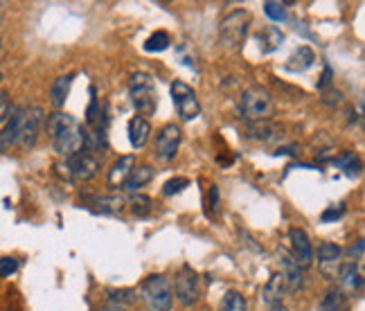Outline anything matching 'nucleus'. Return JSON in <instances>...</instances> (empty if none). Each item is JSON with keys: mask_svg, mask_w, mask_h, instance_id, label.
<instances>
[{"mask_svg": "<svg viewBox=\"0 0 365 311\" xmlns=\"http://www.w3.org/2000/svg\"><path fill=\"white\" fill-rule=\"evenodd\" d=\"M48 133L55 152L63 158L79 154L84 149V128L70 113H52L48 117Z\"/></svg>", "mask_w": 365, "mask_h": 311, "instance_id": "obj_1", "label": "nucleus"}, {"mask_svg": "<svg viewBox=\"0 0 365 311\" xmlns=\"http://www.w3.org/2000/svg\"><path fill=\"white\" fill-rule=\"evenodd\" d=\"M251 27V12L246 9H234L228 16L221 20L219 27V43L225 52H234L241 48V43L246 41Z\"/></svg>", "mask_w": 365, "mask_h": 311, "instance_id": "obj_2", "label": "nucleus"}, {"mask_svg": "<svg viewBox=\"0 0 365 311\" xmlns=\"http://www.w3.org/2000/svg\"><path fill=\"white\" fill-rule=\"evenodd\" d=\"M140 298L147 311H169L174 303V289H171L169 277L149 275L140 284Z\"/></svg>", "mask_w": 365, "mask_h": 311, "instance_id": "obj_3", "label": "nucleus"}, {"mask_svg": "<svg viewBox=\"0 0 365 311\" xmlns=\"http://www.w3.org/2000/svg\"><path fill=\"white\" fill-rule=\"evenodd\" d=\"M239 111L241 117L248 122H264V120H271L273 113H275V104L271 93L260 88V86H253L248 88L239 100Z\"/></svg>", "mask_w": 365, "mask_h": 311, "instance_id": "obj_4", "label": "nucleus"}, {"mask_svg": "<svg viewBox=\"0 0 365 311\" xmlns=\"http://www.w3.org/2000/svg\"><path fill=\"white\" fill-rule=\"evenodd\" d=\"M128 93H131V102L140 113V117L154 115L158 109V93H156V86L154 79L149 77L147 72H133L131 79H128Z\"/></svg>", "mask_w": 365, "mask_h": 311, "instance_id": "obj_5", "label": "nucleus"}, {"mask_svg": "<svg viewBox=\"0 0 365 311\" xmlns=\"http://www.w3.org/2000/svg\"><path fill=\"white\" fill-rule=\"evenodd\" d=\"M55 169L63 180L74 183V180H91V178L98 176L100 163L91 154L79 152V154H72L68 158H63L61 163L55 165Z\"/></svg>", "mask_w": 365, "mask_h": 311, "instance_id": "obj_6", "label": "nucleus"}, {"mask_svg": "<svg viewBox=\"0 0 365 311\" xmlns=\"http://www.w3.org/2000/svg\"><path fill=\"white\" fill-rule=\"evenodd\" d=\"M171 100H174V106L180 115V120L185 122H192L197 120L199 113H201V104H199V98L192 86H187L185 81L176 79L171 84Z\"/></svg>", "mask_w": 365, "mask_h": 311, "instance_id": "obj_7", "label": "nucleus"}, {"mask_svg": "<svg viewBox=\"0 0 365 311\" xmlns=\"http://www.w3.org/2000/svg\"><path fill=\"white\" fill-rule=\"evenodd\" d=\"M171 289H174L176 298L180 300V305L185 307H192L199 300V277L197 273L190 269V266H182V269L178 271L174 284H171Z\"/></svg>", "mask_w": 365, "mask_h": 311, "instance_id": "obj_8", "label": "nucleus"}, {"mask_svg": "<svg viewBox=\"0 0 365 311\" xmlns=\"http://www.w3.org/2000/svg\"><path fill=\"white\" fill-rule=\"evenodd\" d=\"M43 124V109L39 106H32V109H25V117H23V126H20V135L16 147L20 149H32L39 140V131Z\"/></svg>", "mask_w": 365, "mask_h": 311, "instance_id": "obj_9", "label": "nucleus"}, {"mask_svg": "<svg viewBox=\"0 0 365 311\" xmlns=\"http://www.w3.org/2000/svg\"><path fill=\"white\" fill-rule=\"evenodd\" d=\"M180 140H182L180 128L176 124H165L156 135V154H158V158H163V160L174 158L178 154Z\"/></svg>", "mask_w": 365, "mask_h": 311, "instance_id": "obj_10", "label": "nucleus"}, {"mask_svg": "<svg viewBox=\"0 0 365 311\" xmlns=\"http://www.w3.org/2000/svg\"><path fill=\"white\" fill-rule=\"evenodd\" d=\"M23 117H25V109H12L9 120L5 122L3 128H0V154H5L12 147H16L20 126H23Z\"/></svg>", "mask_w": 365, "mask_h": 311, "instance_id": "obj_11", "label": "nucleus"}, {"mask_svg": "<svg viewBox=\"0 0 365 311\" xmlns=\"http://www.w3.org/2000/svg\"><path fill=\"white\" fill-rule=\"evenodd\" d=\"M288 239H291V257L305 269L314 260V249H311L307 232L303 228H291L288 230Z\"/></svg>", "mask_w": 365, "mask_h": 311, "instance_id": "obj_12", "label": "nucleus"}, {"mask_svg": "<svg viewBox=\"0 0 365 311\" xmlns=\"http://www.w3.org/2000/svg\"><path fill=\"white\" fill-rule=\"evenodd\" d=\"M284 296H286L284 277H282V273H273L271 277H268V282L264 284V289H262V300H264V305L271 307V309L282 307Z\"/></svg>", "mask_w": 365, "mask_h": 311, "instance_id": "obj_13", "label": "nucleus"}, {"mask_svg": "<svg viewBox=\"0 0 365 311\" xmlns=\"http://www.w3.org/2000/svg\"><path fill=\"white\" fill-rule=\"evenodd\" d=\"M282 277H284L286 291L296 293L303 289V266H300L286 251H282Z\"/></svg>", "mask_w": 365, "mask_h": 311, "instance_id": "obj_14", "label": "nucleus"}, {"mask_svg": "<svg viewBox=\"0 0 365 311\" xmlns=\"http://www.w3.org/2000/svg\"><path fill=\"white\" fill-rule=\"evenodd\" d=\"M361 289H363V275H361V269L354 262L350 264H343L340 266V291L343 293H361Z\"/></svg>", "mask_w": 365, "mask_h": 311, "instance_id": "obj_15", "label": "nucleus"}, {"mask_svg": "<svg viewBox=\"0 0 365 311\" xmlns=\"http://www.w3.org/2000/svg\"><path fill=\"white\" fill-rule=\"evenodd\" d=\"M149 133H152V124L145 117L135 115L128 120V143L133 149H142L149 140Z\"/></svg>", "mask_w": 365, "mask_h": 311, "instance_id": "obj_16", "label": "nucleus"}, {"mask_svg": "<svg viewBox=\"0 0 365 311\" xmlns=\"http://www.w3.org/2000/svg\"><path fill=\"white\" fill-rule=\"evenodd\" d=\"M86 203L100 214H120L124 210V197L122 194H109V197H91Z\"/></svg>", "mask_w": 365, "mask_h": 311, "instance_id": "obj_17", "label": "nucleus"}, {"mask_svg": "<svg viewBox=\"0 0 365 311\" xmlns=\"http://www.w3.org/2000/svg\"><path fill=\"white\" fill-rule=\"evenodd\" d=\"M314 61H316L314 50H311L309 46H303V48H298L293 55L286 59L284 68L288 72H305V70H309L311 66H314Z\"/></svg>", "mask_w": 365, "mask_h": 311, "instance_id": "obj_18", "label": "nucleus"}, {"mask_svg": "<svg viewBox=\"0 0 365 311\" xmlns=\"http://www.w3.org/2000/svg\"><path fill=\"white\" fill-rule=\"evenodd\" d=\"M152 178H154V169L149 167V165L133 167V169H131V174H128L126 180L122 183V187H124L126 192H138L142 185H147Z\"/></svg>", "mask_w": 365, "mask_h": 311, "instance_id": "obj_19", "label": "nucleus"}, {"mask_svg": "<svg viewBox=\"0 0 365 311\" xmlns=\"http://www.w3.org/2000/svg\"><path fill=\"white\" fill-rule=\"evenodd\" d=\"M70 86H72V74H63V77H57L55 84L50 88V102L52 106L61 109L63 104L68 100V93H70Z\"/></svg>", "mask_w": 365, "mask_h": 311, "instance_id": "obj_20", "label": "nucleus"}, {"mask_svg": "<svg viewBox=\"0 0 365 311\" xmlns=\"http://www.w3.org/2000/svg\"><path fill=\"white\" fill-rule=\"evenodd\" d=\"M133 163H135V158L133 156H122L120 160H117V163L111 167V171H109V183L111 185H122L124 180H126V176L131 174V169H133Z\"/></svg>", "mask_w": 365, "mask_h": 311, "instance_id": "obj_21", "label": "nucleus"}, {"mask_svg": "<svg viewBox=\"0 0 365 311\" xmlns=\"http://www.w3.org/2000/svg\"><path fill=\"white\" fill-rule=\"evenodd\" d=\"M320 311H350V300L340 289H331L320 303Z\"/></svg>", "mask_w": 365, "mask_h": 311, "instance_id": "obj_22", "label": "nucleus"}, {"mask_svg": "<svg viewBox=\"0 0 365 311\" xmlns=\"http://www.w3.org/2000/svg\"><path fill=\"white\" fill-rule=\"evenodd\" d=\"M260 41H262V52H264V55H271V52H275L277 48L282 46L284 34L275 25H268V27L262 29Z\"/></svg>", "mask_w": 365, "mask_h": 311, "instance_id": "obj_23", "label": "nucleus"}, {"mask_svg": "<svg viewBox=\"0 0 365 311\" xmlns=\"http://www.w3.org/2000/svg\"><path fill=\"white\" fill-rule=\"evenodd\" d=\"M219 311H248V303L239 291H228L221 298Z\"/></svg>", "mask_w": 365, "mask_h": 311, "instance_id": "obj_24", "label": "nucleus"}, {"mask_svg": "<svg viewBox=\"0 0 365 311\" xmlns=\"http://www.w3.org/2000/svg\"><path fill=\"white\" fill-rule=\"evenodd\" d=\"M336 165L345 171L347 176H359V171H361V160H359V156L354 152H343L336 158Z\"/></svg>", "mask_w": 365, "mask_h": 311, "instance_id": "obj_25", "label": "nucleus"}, {"mask_svg": "<svg viewBox=\"0 0 365 311\" xmlns=\"http://www.w3.org/2000/svg\"><path fill=\"white\" fill-rule=\"evenodd\" d=\"M169 43H171V39H169L167 32L158 29L156 34H152V37L147 39V43H145V50H147V52H163V50H167V48H169Z\"/></svg>", "mask_w": 365, "mask_h": 311, "instance_id": "obj_26", "label": "nucleus"}, {"mask_svg": "<svg viewBox=\"0 0 365 311\" xmlns=\"http://www.w3.org/2000/svg\"><path fill=\"white\" fill-rule=\"evenodd\" d=\"M131 210L135 217H147V214H152V210H154V201L145 194H138L131 201Z\"/></svg>", "mask_w": 365, "mask_h": 311, "instance_id": "obj_27", "label": "nucleus"}, {"mask_svg": "<svg viewBox=\"0 0 365 311\" xmlns=\"http://www.w3.org/2000/svg\"><path fill=\"white\" fill-rule=\"evenodd\" d=\"M340 246H336V244H329V241H325V244H320L318 246V260L320 262H336L338 257H340Z\"/></svg>", "mask_w": 365, "mask_h": 311, "instance_id": "obj_28", "label": "nucleus"}, {"mask_svg": "<svg viewBox=\"0 0 365 311\" xmlns=\"http://www.w3.org/2000/svg\"><path fill=\"white\" fill-rule=\"evenodd\" d=\"M109 298H111V305H133L135 303V291L133 289H120V291H109Z\"/></svg>", "mask_w": 365, "mask_h": 311, "instance_id": "obj_29", "label": "nucleus"}, {"mask_svg": "<svg viewBox=\"0 0 365 311\" xmlns=\"http://www.w3.org/2000/svg\"><path fill=\"white\" fill-rule=\"evenodd\" d=\"M185 187H190V180L185 176H176V178L167 180V183L163 185V194L165 197H174V194H180V192Z\"/></svg>", "mask_w": 365, "mask_h": 311, "instance_id": "obj_30", "label": "nucleus"}, {"mask_svg": "<svg viewBox=\"0 0 365 311\" xmlns=\"http://www.w3.org/2000/svg\"><path fill=\"white\" fill-rule=\"evenodd\" d=\"M264 12H266L268 18H273V20H284L286 18L284 3H275V0H268V3H264Z\"/></svg>", "mask_w": 365, "mask_h": 311, "instance_id": "obj_31", "label": "nucleus"}, {"mask_svg": "<svg viewBox=\"0 0 365 311\" xmlns=\"http://www.w3.org/2000/svg\"><path fill=\"white\" fill-rule=\"evenodd\" d=\"M343 214H345V203H336V206H329L323 214H320V221H323V223L338 221Z\"/></svg>", "mask_w": 365, "mask_h": 311, "instance_id": "obj_32", "label": "nucleus"}, {"mask_svg": "<svg viewBox=\"0 0 365 311\" xmlns=\"http://www.w3.org/2000/svg\"><path fill=\"white\" fill-rule=\"evenodd\" d=\"M18 271V260L16 257H0V277H9Z\"/></svg>", "mask_w": 365, "mask_h": 311, "instance_id": "obj_33", "label": "nucleus"}, {"mask_svg": "<svg viewBox=\"0 0 365 311\" xmlns=\"http://www.w3.org/2000/svg\"><path fill=\"white\" fill-rule=\"evenodd\" d=\"M323 102H325V104H329V106L338 104V102H340V93H338V91H334V88L325 91V98H323Z\"/></svg>", "mask_w": 365, "mask_h": 311, "instance_id": "obj_34", "label": "nucleus"}, {"mask_svg": "<svg viewBox=\"0 0 365 311\" xmlns=\"http://www.w3.org/2000/svg\"><path fill=\"white\" fill-rule=\"evenodd\" d=\"M7 109H9V100H7V93H0V120H3V117H5Z\"/></svg>", "mask_w": 365, "mask_h": 311, "instance_id": "obj_35", "label": "nucleus"}, {"mask_svg": "<svg viewBox=\"0 0 365 311\" xmlns=\"http://www.w3.org/2000/svg\"><path fill=\"white\" fill-rule=\"evenodd\" d=\"M329 84H331V70H329V68H325V74H323V79L318 81V88H320V91H325Z\"/></svg>", "mask_w": 365, "mask_h": 311, "instance_id": "obj_36", "label": "nucleus"}, {"mask_svg": "<svg viewBox=\"0 0 365 311\" xmlns=\"http://www.w3.org/2000/svg\"><path fill=\"white\" fill-rule=\"evenodd\" d=\"M100 311H126L124 307H117V305H109V307H102Z\"/></svg>", "mask_w": 365, "mask_h": 311, "instance_id": "obj_37", "label": "nucleus"}, {"mask_svg": "<svg viewBox=\"0 0 365 311\" xmlns=\"http://www.w3.org/2000/svg\"><path fill=\"white\" fill-rule=\"evenodd\" d=\"M273 311H288L286 307H277V309H273Z\"/></svg>", "mask_w": 365, "mask_h": 311, "instance_id": "obj_38", "label": "nucleus"}, {"mask_svg": "<svg viewBox=\"0 0 365 311\" xmlns=\"http://www.w3.org/2000/svg\"><path fill=\"white\" fill-rule=\"evenodd\" d=\"M0 48H3V39H0Z\"/></svg>", "mask_w": 365, "mask_h": 311, "instance_id": "obj_39", "label": "nucleus"}, {"mask_svg": "<svg viewBox=\"0 0 365 311\" xmlns=\"http://www.w3.org/2000/svg\"><path fill=\"white\" fill-rule=\"evenodd\" d=\"M0 81H3V74H0Z\"/></svg>", "mask_w": 365, "mask_h": 311, "instance_id": "obj_40", "label": "nucleus"}, {"mask_svg": "<svg viewBox=\"0 0 365 311\" xmlns=\"http://www.w3.org/2000/svg\"><path fill=\"white\" fill-rule=\"evenodd\" d=\"M0 7H3V3H0Z\"/></svg>", "mask_w": 365, "mask_h": 311, "instance_id": "obj_41", "label": "nucleus"}]
</instances>
